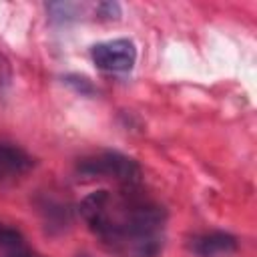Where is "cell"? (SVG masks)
Returning a JSON list of instances; mask_svg holds the SVG:
<instances>
[{
	"mask_svg": "<svg viewBox=\"0 0 257 257\" xmlns=\"http://www.w3.org/2000/svg\"><path fill=\"white\" fill-rule=\"evenodd\" d=\"M78 209L90 231L114 253L122 257H157L161 253L165 211L133 187L88 193Z\"/></svg>",
	"mask_w": 257,
	"mask_h": 257,
	"instance_id": "6da1fadb",
	"label": "cell"
},
{
	"mask_svg": "<svg viewBox=\"0 0 257 257\" xmlns=\"http://www.w3.org/2000/svg\"><path fill=\"white\" fill-rule=\"evenodd\" d=\"M78 173L86 179H112L124 187H135L141 179V167L137 161L110 151L80 161Z\"/></svg>",
	"mask_w": 257,
	"mask_h": 257,
	"instance_id": "7a4b0ae2",
	"label": "cell"
},
{
	"mask_svg": "<svg viewBox=\"0 0 257 257\" xmlns=\"http://www.w3.org/2000/svg\"><path fill=\"white\" fill-rule=\"evenodd\" d=\"M90 58L100 70L126 72L137 62V48L128 38H114L94 44L90 48Z\"/></svg>",
	"mask_w": 257,
	"mask_h": 257,
	"instance_id": "3957f363",
	"label": "cell"
},
{
	"mask_svg": "<svg viewBox=\"0 0 257 257\" xmlns=\"http://www.w3.org/2000/svg\"><path fill=\"white\" fill-rule=\"evenodd\" d=\"M189 249L197 257H231L237 251V239L225 231H213L191 239Z\"/></svg>",
	"mask_w": 257,
	"mask_h": 257,
	"instance_id": "277c9868",
	"label": "cell"
},
{
	"mask_svg": "<svg viewBox=\"0 0 257 257\" xmlns=\"http://www.w3.org/2000/svg\"><path fill=\"white\" fill-rule=\"evenodd\" d=\"M34 167V159L20 147L0 143V179L18 177Z\"/></svg>",
	"mask_w": 257,
	"mask_h": 257,
	"instance_id": "5b68a950",
	"label": "cell"
},
{
	"mask_svg": "<svg viewBox=\"0 0 257 257\" xmlns=\"http://www.w3.org/2000/svg\"><path fill=\"white\" fill-rule=\"evenodd\" d=\"M22 243V237L16 229L4 225L0 221V247H6V249H18Z\"/></svg>",
	"mask_w": 257,
	"mask_h": 257,
	"instance_id": "8992f818",
	"label": "cell"
},
{
	"mask_svg": "<svg viewBox=\"0 0 257 257\" xmlns=\"http://www.w3.org/2000/svg\"><path fill=\"white\" fill-rule=\"evenodd\" d=\"M66 84H70L80 94H90L92 92V84L84 76H66Z\"/></svg>",
	"mask_w": 257,
	"mask_h": 257,
	"instance_id": "52a82bcc",
	"label": "cell"
}]
</instances>
